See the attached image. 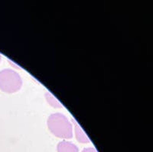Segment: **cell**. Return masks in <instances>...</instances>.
<instances>
[{
    "label": "cell",
    "mask_w": 153,
    "mask_h": 152,
    "mask_svg": "<svg viewBox=\"0 0 153 152\" xmlns=\"http://www.w3.org/2000/svg\"><path fill=\"white\" fill-rule=\"evenodd\" d=\"M49 131L57 138L66 140L73 137V125L66 116L59 112L53 113L48 119Z\"/></svg>",
    "instance_id": "6da1fadb"
},
{
    "label": "cell",
    "mask_w": 153,
    "mask_h": 152,
    "mask_svg": "<svg viewBox=\"0 0 153 152\" xmlns=\"http://www.w3.org/2000/svg\"><path fill=\"white\" fill-rule=\"evenodd\" d=\"M22 86L21 76L12 69H4L0 71V90L7 93H14L19 91Z\"/></svg>",
    "instance_id": "7a4b0ae2"
},
{
    "label": "cell",
    "mask_w": 153,
    "mask_h": 152,
    "mask_svg": "<svg viewBox=\"0 0 153 152\" xmlns=\"http://www.w3.org/2000/svg\"><path fill=\"white\" fill-rule=\"evenodd\" d=\"M71 123L73 125V128L74 130V134L76 141L82 144L90 143L91 142L90 138H88V136L85 133V131L83 130V128H81V126L76 122V120L71 119Z\"/></svg>",
    "instance_id": "3957f363"
},
{
    "label": "cell",
    "mask_w": 153,
    "mask_h": 152,
    "mask_svg": "<svg viewBox=\"0 0 153 152\" xmlns=\"http://www.w3.org/2000/svg\"><path fill=\"white\" fill-rule=\"evenodd\" d=\"M57 152H79L76 145L67 140H63L57 144Z\"/></svg>",
    "instance_id": "277c9868"
},
{
    "label": "cell",
    "mask_w": 153,
    "mask_h": 152,
    "mask_svg": "<svg viewBox=\"0 0 153 152\" xmlns=\"http://www.w3.org/2000/svg\"><path fill=\"white\" fill-rule=\"evenodd\" d=\"M45 99L47 101L48 104L50 105L51 106L56 108V109H57V108H61L63 106L61 102L51 93H50V92H46L45 94Z\"/></svg>",
    "instance_id": "5b68a950"
},
{
    "label": "cell",
    "mask_w": 153,
    "mask_h": 152,
    "mask_svg": "<svg viewBox=\"0 0 153 152\" xmlns=\"http://www.w3.org/2000/svg\"><path fill=\"white\" fill-rule=\"evenodd\" d=\"M82 152H97L94 148H87L82 151Z\"/></svg>",
    "instance_id": "8992f818"
},
{
    "label": "cell",
    "mask_w": 153,
    "mask_h": 152,
    "mask_svg": "<svg viewBox=\"0 0 153 152\" xmlns=\"http://www.w3.org/2000/svg\"><path fill=\"white\" fill-rule=\"evenodd\" d=\"M1 61H2V56L0 54V62H1Z\"/></svg>",
    "instance_id": "52a82bcc"
}]
</instances>
